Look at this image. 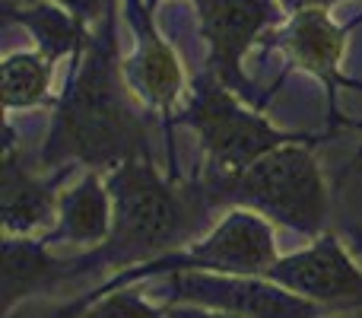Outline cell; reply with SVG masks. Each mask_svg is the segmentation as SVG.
Returning <instances> with one entry per match:
<instances>
[{"label": "cell", "mask_w": 362, "mask_h": 318, "mask_svg": "<svg viewBox=\"0 0 362 318\" xmlns=\"http://www.w3.org/2000/svg\"><path fill=\"white\" fill-rule=\"evenodd\" d=\"M115 226V204L112 191L102 172L83 169V175L74 185L61 188L57 198V223L45 236H38L45 245H80L83 251H93L108 242Z\"/></svg>", "instance_id": "cell-13"}, {"label": "cell", "mask_w": 362, "mask_h": 318, "mask_svg": "<svg viewBox=\"0 0 362 318\" xmlns=\"http://www.w3.org/2000/svg\"><path fill=\"white\" fill-rule=\"evenodd\" d=\"M280 261L276 249V229L267 217L248 207H229L204 236L175 249L163 258H153L137 268L115 271L102 280L105 293L131 287L137 280H163L169 274L185 271H204V274H235V277H267V271Z\"/></svg>", "instance_id": "cell-4"}, {"label": "cell", "mask_w": 362, "mask_h": 318, "mask_svg": "<svg viewBox=\"0 0 362 318\" xmlns=\"http://www.w3.org/2000/svg\"><path fill=\"white\" fill-rule=\"evenodd\" d=\"M121 0L93 25L89 45L70 61V76L57 96L54 118L42 144L45 169L80 166L112 172L127 159H150L146 125L140 118L124 76L118 48Z\"/></svg>", "instance_id": "cell-1"}, {"label": "cell", "mask_w": 362, "mask_h": 318, "mask_svg": "<svg viewBox=\"0 0 362 318\" xmlns=\"http://www.w3.org/2000/svg\"><path fill=\"white\" fill-rule=\"evenodd\" d=\"M121 16L127 19V29L134 35V51L124 57L127 86L146 108H153L165 121L172 157V121L178 115L181 96L187 93L185 64L169 38L159 32L153 0H121Z\"/></svg>", "instance_id": "cell-8"}, {"label": "cell", "mask_w": 362, "mask_h": 318, "mask_svg": "<svg viewBox=\"0 0 362 318\" xmlns=\"http://www.w3.org/2000/svg\"><path fill=\"white\" fill-rule=\"evenodd\" d=\"M83 318H172V312H169V306H163V302L156 306V302L146 300L134 287H121V290L105 293L99 283V300L86 309Z\"/></svg>", "instance_id": "cell-16"}, {"label": "cell", "mask_w": 362, "mask_h": 318, "mask_svg": "<svg viewBox=\"0 0 362 318\" xmlns=\"http://www.w3.org/2000/svg\"><path fill=\"white\" fill-rule=\"evenodd\" d=\"M95 300H99V287L89 290V293L74 296V300H64V302L29 300L23 306H16L13 312H6V318H83Z\"/></svg>", "instance_id": "cell-17"}, {"label": "cell", "mask_w": 362, "mask_h": 318, "mask_svg": "<svg viewBox=\"0 0 362 318\" xmlns=\"http://www.w3.org/2000/svg\"><path fill=\"white\" fill-rule=\"evenodd\" d=\"M76 166H64L54 175L38 178L23 166L16 153V131L6 125L4 159H0V217H4V236H35L51 220H57V188L74 175ZM38 239V236H35Z\"/></svg>", "instance_id": "cell-11"}, {"label": "cell", "mask_w": 362, "mask_h": 318, "mask_svg": "<svg viewBox=\"0 0 362 318\" xmlns=\"http://www.w3.org/2000/svg\"><path fill=\"white\" fill-rule=\"evenodd\" d=\"M286 13H302V10H331V6L344 4V0H280Z\"/></svg>", "instance_id": "cell-20"}, {"label": "cell", "mask_w": 362, "mask_h": 318, "mask_svg": "<svg viewBox=\"0 0 362 318\" xmlns=\"http://www.w3.org/2000/svg\"><path fill=\"white\" fill-rule=\"evenodd\" d=\"M54 64L38 48L10 51L0 64V93H4L6 112H25L38 106H57V96H51Z\"/></svg>", "instance_id": "cell-15"}, {"label": "cell", "mask_w": 362, "mask_h": 318, "mask_svg": "<svg viewBox=\"0 0 362 318\" xmlns=\"http://www.w3.org/2000/svg\"><path fill=\"white\" fill-rule=\"evenodd\" d=\"M153 4H156V0H153Z\"/></svg>", "instance_id": "cell-24"}, {"label": "cell", "mask_w": 362, "mask_h": 318, "mask_svg": "<svg viewBox=\"0 0 362 318\" xmlns=\"http://www.w3.org/2000/svg\"><path fill=\"white\" fill-rule=\"evenodd\" d=\"M175 121L197 134L206 175H235L267 153L308 137L276 127L261 108L245 106L242 96L210 74L191 89Z\"/></svg>", "instance_id": "cell-5"}, {"label": "cell", "mask_w": 362, "mask_h": 318, "mask_svg": "<svg viewBox=\"0 0 362 318\" xmlns=\"http://www.w3.org/2000/svg\"><path fill=\"white\" fill-rule=\"evenodd\" d=\"M93 271L89 251H80L76 258H54L35 236H4V312H13L23 302Z\"/></svg>", "instance_id": "cell-12"}, {"label": "cell", "mask_w": 362, "mask_h": 318, "mask_svg": "<svg viewBox=\"0 0 362 318\" xmlns=\"http://www.w3.org/2000/svg\"><path fill=\"white\" fill-rule=\"evenodd\" d=\"M267 280L318 306H362V271L346 242L334 232H321L305 249L280 255V261L267 271Z\"/></svg>", "instance_id": "cell-9"}, {"label": "cell", "mask_w": 362, "mask_h": 318, "mask_svg": "<svg viewBox=\"0 0 362 318\" xmlns=\"http://www.w3.org/2000/svg\"><path fill=\"white\" fill-rule=\"evenodd\" d=\"M115 204V226L105 245L93 249L95 268H137L194 242L213 210L204 181L178 185L150 159H127L105 172Z\"/></svg>", "instance_id": "cell-2"}, {"label": "cell", "mask_w": 362, "mask_h": 318, "mask_svg": "<svg viewBox=\"0 0 362 318\" xmlns=\"http://www.w3.org/2000/svg\"><path fill=\"white\" fill-rule=\"evenodd\" d=\"M356 318H362V306H359V309H356Z\"/></svg>", "instance_id": "cell-23"}, {"label": "cell", "mask_w": 362, "mask_h": 318, "mask_svg": "<svg viewBox=\"0 0 362 318\" xmlns=\"http://www.w3.org/2000/svg\"><path fill=\"white\" fill-rule=\"evenodd\" d=\"M353 239H356V249H362V232H359V229L353 232Z\"/></svg>", "instance_id": "cell-22"}, {"label": "cell", "mask_w": 362, "mask_h": 318, "mask_svg": "<svg viewBox=\"0 0 362 318\" xmlns=\"http://www.w3.org/2000/svg\"><path fill=\"white\" fill-rule=\"evenodd\" d=\"M169 312H172V318H238V315L216 312V309H200V306H169Z\"/></svg>", "instance_id": "cell-19"}, {"label": "cell", "mask_w": 362, "mask_h": 318, "mask_svg": "<svg viewBox=\"0 0 362 318\" xmlns=\"http://www.w3.org/2000/svg\"><path fill=\"white\" fill-rule=\"evenodd\" d=\"M165 280V306H200L238 318H321L318 302L283 290L267 277H235V274H204L185 271Z\"/></svg>", "instance_id": "cell-7"}, {"label": "cell", "mask_w": 362, "mask_h": 318, "mask_svg": "<svg viewBox=\"0 0 362 318\" xmlns=\"http://www.w3.org/2000/svg\"><path fill=\"white\" fill-rule=\"evenodd\" d=\"M4 16L10 23H19L32 38L35 48L48 57L51 64H61L64 57L74 61L86 51L93 25H86L83 19H76L67 6L54 4V0H29V4H16L10 10H4Z\"/></svg>", "instance_id": "cell-14"}, {"label": "cell", "mask_w": 362, "mask_h": 318, "mask_svg": "<svg viewBox=\"0 0 362 318\" xmlns=\"http://www.w3.org/2000/svg\"><path fill=\"white\" fill-rule=\"evenodd\" d=\"M346 172H362V150L356 153V159L350 162V169H346Z\"/></svg>", "instance_id": "cell-21"}, {"label": "cell", "mask_w": 362, "mask_h": 318, "mask_svg": "<svg viewBox=\"0 0 362 318\" xmlns=\"http://www.w3.org/2000/svg\"><path fill=\"white\" fill-rule=\"evenodd\" d=\"M346 38L350 29L337 25L327 10H302L289 13L276 32H270L267 45L276 48L293 67L312 74L318 83H325L327 96H331V118L344 121L337 106L340 89H362V83L350 80L344 74V55H346Z\"/></svg>", "instance_id": "cell-10"}, {"label": "cell", "mask_w": 362, "mask_h": 318, "mask_svg": "<svg viewBox=\"0 0 362 318\" xmlns=\"http://www.w3.org/2000/svg\"><path fill=\"white\" fill-rule=\"evenodd\" d=\"M54 4L67 6V10L74 13L76 19H83L86 25H95L115 4H118V0H54Z\"/></svg>", "instance_id": "cell-18"}, {"label": "cell", "mask_w": 362, "mask_h": 318, "mask_svg": "<svg viewBox=\"0 0 362 318\" xmlns=\"http://www.w3.org/2000/svg\"><path fill=\"white\" fill-rule=\"evenodd\" d=\"M312 140L280 147L235 175L204 172L200 181L216 207H248L274 226L315 239L325 232L331 217V191L312 153Z\"/></svg>", "instance_id": "cell-3"}, {"label": "cell", "mask_w": 362, "mask_h": 318, "mask_svg": "<svg viewBox=\"0 0 362 318\" xmlns=\"http://www.w3.org/2000/svg\"><path fill=\"white\" fill-rule=\"evenodd\" d=\"M197 25L206 42V74L242 99L255 96V83L245 74V61L257 42H267L270 32L289 16L280 0H194Z\"/></svg>", "instance_id": "cell-6"}]
</instances>
